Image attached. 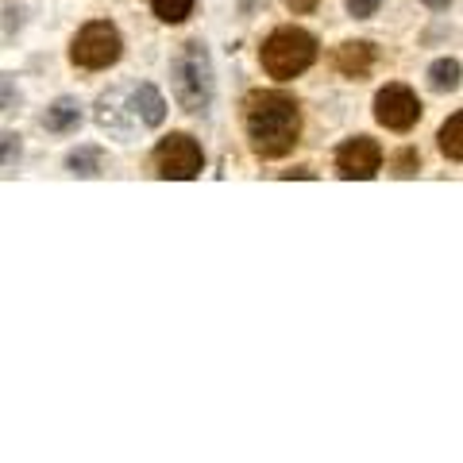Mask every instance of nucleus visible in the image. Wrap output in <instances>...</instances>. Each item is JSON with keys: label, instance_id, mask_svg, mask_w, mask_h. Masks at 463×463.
Returning a JSON list of instances; mask_svg holds the SVG:
<instances>
[{"label": "nucleus", "instance_id": "f257e3e1", "mask_svg": "<svg viewBox=\"0 0 463 463\" xmlns=\"http://www.w3.org/2000/svg\"><path fill=\"white\" fill-rule=\"evenodd\" d=\"M243 128H248V143L259 158H282L298 147L301 136L298 100L279 90H255L243 100Z\"/></svg>", "mask_w": 463, "mask_h": 463}, {"label": "nucleus", "instance_id": "f8f14e48", "mask_svg": "<svg viewBox=\"0 0 463 463\" xmlns=\"http://www.w3.org/2000/svg\"><path fill=\"white\" fill-rule=\"evenodd\" d=\"M459 81H463V70H459L456 58H437V62L429 66V85L437 93H456Z\"/></svg>", "mask_w": 463, "mask_h": 463}, {"label": "nucleus", "instance_id": "39448f33", "mask_svg": "<svg viewBox=\"0 0 463 463\" xmlns=\"http://www.w3.org/2000/svg\"><path fill=\"white\" fill-rule=\"evenodd\" d=\"M201 163H205V155H201L197 139L185 136V132H170L155 147V170H158V178L190 182V178H197V174H201Z\"/></svg>", "mask_w": 463, "mask_h": 463}, {"label": "nucleus", "instance_id": "20e7f679", "mask_svg": "<svg viewBox=\"0 0 463 463\" xmlns=\"http://www.w3.org/2000/svg\"><path fill=\"white\" fill-rule=\"evenodd\" d=\"M124 43H120V32L112 24L97 20V24H85L81 32L70 43V62L81 66V70H109L116 58H120Z\"/></svg>", "mask_w": 463, "mask_h": 463}, {"label": "nucleus", "instance_id": "a211bd4d", "mask_svg": "<svg viewBox=\"0 0 463 463\" xmlns=\"http://www.w3.org/2000/svg\"><path fill=\"white\" fill-rule=\"evenodd\" d=\"M20 136H12V132H5V170H12V158L20 155V143H16Z\"/></svg>", "mask_w": 463, "mask_h": 463}, {"label": "nucleus", "instance_id": "9d476101", "mask_svg": "<svg viewBox=\"0 0 463 463\" xmlns=\"http://www.w3.org/2000/svg\"><path fill=\"white\" fill-rule=\"evenodd\" d=\"M132 109L147 128H158L163 124V116H166V100H163V93H158L155 85H139V90L132 93Z\"/></svg>", "mask_w": 463, "mask_h": 463}, {"label": "nucleus", "instance_id": "0eeeda50", "mask_svg": "<svg viewBox=\"0 0 463 463\" xmlns=\"http://www.w3.org/2000/svg\"><path fill=\"white\" fill-rule=\"evenodd\" d=\"M383 166V147L374 143L371 136H355V139H347L344 147L336 151V170H340V178L347 182H367L374 178Z\"/></svg>", "mask_w": 463, "mask_h": 463}, {"label": "nucleus", "instance_id": "dca6fc26", "mask_svg": "<svg viewBox=\"0 0 463 463\" xmlns=\"http://www.w3.org/2000/svg\"><path fill=\"white\" fill-rule=\"evenodd\" d=\"M347 5V16H355V20H371L374 12L383 8V0H344Z\"/></svg>", "mask_w": 463, "mask_h": 463}, {"label": "nucleus", "instance_id": "f3484780", "mask_svg": "<svg viewBox=\"0 0 463 463\" xmlns=\"http://www.w3.org/2000/svg\"><path fill=\"white\" fill-rule=\"evenodd\" d=\"M282 5L294 12V16H306V12H317V5H321V0H282Z\"/></svg>", "mask_w": 463, "mask_h": 463}, {"label": "nucleus", "instance_id": "6e6552de", "mask_svg": "<svg viewBox=\"0 0 463 463\" xmlns=\"http://www.w3.org/2000/svg\"><path fill=\"white\" fill-rule=\"evenodd\" d=\"M374 58H379V51H374V43L367 39H347L336 47V54H332V66L340 70L344 78H367Z\"/></svg>", "mask_w": 463, "mask_h": 463}, {"label": "nucleus", "instance_id": "1a4fd4ad", "mask_svg": "<svg viewBox=\"0 0 463 463\" xmlns=\"http://www.w3.org/2000/svg\"><path fill=\"white\" fill-rule=\"evenodd\" d=\"M78 124H81V105L70 97L54 100L47 109V116H43V128H47L51 136H70V132H78Z\"/></svg>", "mask_w": 463, "mask_h": 463}, {"label": "nucleus", "instance_id": "f03ea898", "mask_svg": "<svg viewBox=\"0 0 463 463\" xmlns=\"http://www.w3.org/2000/svg\"><path fill=\"white\" fill-rule=\"evenodd\" d=\"M170 85L174 97L185 112H205L213 100V62L201 39H185L170 62Z\"/></svg>", "mask_w": 463, "mask_h": 463}, {"label": "nucleus", "instance_id": "2eb2a0df", "mask_svg": "<svg viewBox=\"0 0 463 463\" xmlns=\"http://www.w3.org/2000/svg\"><path fill=\"white\" fill-rule=\"evenodd\" d=\"M390 170H394V178H413V174L421 170V155L413 147H402L394 158H390Z\"/></svg>", "mask_w": 463, "mask_h": 463}, {"label": "nucleus", "instance_id": "6ab92c4d", "mask_svg": "<svg viewBox=\"0 0 463 463\" xmlns=\"http://www.w3.org/2000/svg\"><path fill=\"white\" fill-rule=\"evenodd\" d=\"M452 0H425V8H432V12H444Z\"/></svg>", "mask_w": 463, "mask_h": 463}, {"label": "nucleus", "instance_id": "ddd939ff", "mask_svg": "<svg viewBox=\"0 0 463 463\" xmlns=\"http://www.w3.org/2000/svg\"><path fill=\"white\" fill-rule=\"evenodd\" d=\"M100 166H105V155H100V147H78L66 155V170L78 174V178H97Z\"/></svg>", "mask_w": 463, "mask_h": 463}, {"label": "nucleus", "instance_id": "4468645a", "mask_svg": "<svg viewBox=\"0 0 463 463\" xmlns=\"http://www.w3.org/2000/svg\"><path fill=\"white\" fill-rule=\"evenodd\" d=\"M151 8L163 24H182V20H190L194 0H151Z\"/></svg>", "mask_w": 463, "mask_h": 463}, {"label": "nucleus", "instance_id": "423d86ee", "mask_svg": "<svg viewBox=\"0 0 463 463\" xmlns=\"http://www.w3.org/2000/svg\"><path fill=\"white\" fill-rule=\"evenodd\" d=\"M374 120L390 132H410L421 120V100L410 85H386V90L374 93Z\"/></svg>", "mask_w": 463, "mask_h": 463}, {"label": "nucleus", "instance_id": "9b49d317", "mask_svg": "<svg viewBox=\"0 0 463 463\" xmlns=\"http://www.w3.org/2000/svg\"><path fill=\"white\" fill-rule=\"evenodd\" d=\"M437 147L444 158H452V163H463V112L448 116L437 132Z\"/></svg>", "mask_w": 463, "mask_h": 463}, {"label": "nucleus", "instance_id": "7ed1b4c3", "mask_svg": "<svg viewBox=\"0 0 463 463\" xmlns=\"http://www.w3.org/2000/svg\"><path fill=\"white\" fill-rule=\"evenodd\" d=\"M259 58H263V70L274 81H289L317 62V39L301 27H274Z\"/></svg>", "mask_w": 463, "mask_h": 463}]
</instances>
